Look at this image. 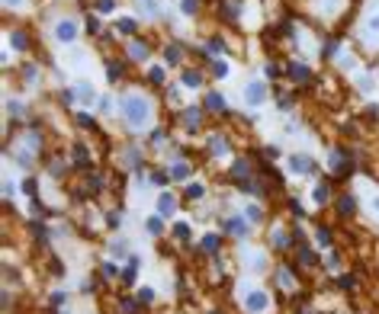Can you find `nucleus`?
Masks as SVG:
<instances>
[{
  "label": "nucleus",
  "instance_id": "f257e3e1",
  "mask_svg": "<svg viewBox=\"0 0 379 314\" xmlns=\"http://www.w3.org/2000/svg\"><path fill=\"white\" fill-rule=\"evenodd\" d=\"M119 115L128 125V132H148L154 125V103L138 90H128L119 100Z\"/></svg>",
  "mask_w": 379,
  "mask_h": 314
},
{
  "label": "nucleus",
  "instance_id": "f03ea898",
  "mask_svg": "<svg viewBox=\"0 0 379 314\" xmlns=\"http://www.w3.org/2000/svg\"><path fill=\"white\" fill-rule=\"evenodd\" d=\"M238 305L248 314H267L273 308V298H270V292L263 289V285H257L254 279H245V282L238 285Z\"/></svg>",
  "mask_w": 379,
  "mask_h": 314
},
{
  "label": "nucleus",
  "instance_id": "7ed1b4c3",
  "mask_svg": "<svg viewBox=\"0 0 379 314\" xmlns=\"http://www.w3.org/2000/svg\"><path fill=\"white\" fill-rule=\"evenodd\" d=\"M39 148H42V138H39V132H26V135H19L16 145H13V160H16L19 167H32V163H36Z\"/></svg>",
  "mask_w": 379,
  "mask_h": 314
},
{
  "label": "nucleus",
  "instance_id": "20e7f679",
  "mask_svg": "<svg viewBox=\"0 0 379 314\" xmlns=\"http://www.w3.org/2000/svg\"><path fill=\"white\" fill-rule=\"evenodd\" d=\"M238 263H241V269L248 272L251 279H257V276H263V272L270 269V260H267V254H263L260 247H241L238 250Z\"/></svg>",
  "mask_w": 379,
  "mask_h": 314
},
{
  "label": "nucleus",
  "instance_id": "39448f33",
  "mask_svg": "<svg viewBox=\"0 0 379 314\" xmlns=\"http://www.w3.org/2000/svg\"><path fill=\"white\" fill-rule=\"evenodd\" d=\"M315 167H318V163H315L312 154H299V151H296V154L286 157V170H289L293 176H312Z\"/></svg>",
  "mask_w": 379,
  "mask_h": 314
},
{
  "label": "nucleus",
  "instance_id": "423d86ee",
  "mask_svg": "<svg viewBox=\"0 0 379 314\" xmlns=\"http://www.w3.org/2000/svg\"><path fill=\"white\" fill-rule=\"evenodd\" d=\"M241 97H245V103L251 109L263 106V103H267V84H263V80H248L245 90H241Z\"/></svg>",
  "mask_w": 379,
  "mask_h": 314
},
{
  "label": "nucleus",
  "instance_id": "0eeeda50",
  "mask_svg": "<svg viewBox=\"0 0 379 314\" xmlns=\"http://www.w3.org/2000/svg\"><path fill=\"white\" fill-rule=\"evenodd\" d=\"M360 39L367 45H379V10H370L360 23Z\"/></svg>",
  "mask_w": 379,
  "mask_h": 314
},
{
  "label": "nucleus",
  "instance_id": "6e6552de",
  "mask_svg": "<svg viewBox=\"0 0 379 314\" xmlns=\"http://www.w3.org/2000/svg\"><path fill=\"white\" fill-rule=\"evenodd\" d=\"M222 231H228L235 237H245V234H251V221L245 215H225L222 218Z\"/></svg>",
  "mask_w": 379,
  "mask_h": 314
},
{
  "label": "nucleus",
  "instance_id": "1a4fd4ad",
  "mask_svg": "<svg viewBox=\"0 0 379 314\" xmlns=\"http://www.w3.org/2000/svg\"><path fill=\"white\" fill-rule=\"evenodd\" d=\"M360 206H363V211L370 215V221H376V224H379V189H373V186H363Z\"/></svg>",
  "mask_w": 379,
  "mask_h": 314
},
{
  "label": "nucleus",
  "instance_id": "9d476101",
  "mask_svg": "<svg viewBox=\"0 0 379 314\" xmlns=\"http://www.w3.org/2000/svg\"><path fill=\"white\" fill-rule=\"evenodd\" d=\"M74 100H77L80 106H93V100H97V90H93V84L90 80H84V77H77L74 80Z\"/></svg>",
  "mask_w": 379,
  "mask_h": 314
},
{
  "label": "nucleus",
  "instance_id": "9b49d317",
  "mask_svg": "<svg viewBox=\"0 0 379 314\" xmlns=\"http://www.w3.org/2000/svg\"><path fill=\"white\" fill-rule=\"evenodd\" d=\"M55 39L62 45L74 42V39H77V23H74V19H58L55 23Z\"/></svg>",
  "mask_w": 379,
  "mask_h": 314
},
{
  "label": "nucleus",
  "instance_id": "f8f14e48",
  "mask_svg": "<svg viewBox=\"0 0 379 314\" xmlns=\"http://www.w3.org/2000/svg\"><path fill=\"white\" fill-rule=\"evenodd\" d=\"M190 173H193V167L184 160V157H177V160H171V167H167V176H171V183H180V180H190Z\"/></svg>",
  "mask_w": 379,
  "mask_h": 314
},
{
  "label": "nucleus",
  "instance_id": "ddd939ff",
  "mask_svg": "<svg viewBox=\"0 0 379 314\" xmlns=\"http://www.w3.org/2000/svg\"><path fill=\"white\" fill-rule=\"evenodd\" d=\"M315 10H318V16L334 19L337 13L344 10V0H315Z\"/></svg>",
  "mask_w": 379,
  "mask_h": 314
},
{
  "label": "nucleus",
  "instance_id": "4468645a",
  "mask_svg": "<svg viewBox=\"0 0 379 314\" xmlns=\"http://www.w3.org/2000/svg\"><path fill=\"white\" fill-rule=\"evenodd\" d=\"M286 74H289V80H293V84H309V80H312L309 64H299V61H293V64L286 67Z\"/></svg>",
  "mask_w": 379,
  "mask_h": 314
},
{
  "label": "nucleus",
  "instance_id": "2eb2a0df",
  "mask_svg": "<svg viewBox=\"0 0 379 314\" xmlns=\"http://www.w3.org/2000/svg\"><path fill=\"white\" fill-rule=\"evenodd\" d=\"M209 151H212V157H215V160H228L232 148H228V141L222 138V135H212V138H209Z\"/></svg>",
  "mask_w": 379,
  "mask_h": 314
},
{
  "label": "nucleus",
  "instance_id": "dca6fc26",
  "mask_svg": "<svg viewBox=\"0 0 379 314\" xmlns=\"http://www.w3.org/2000/svg\"><path fill=\"white\" fill-rule=\"evenodd\" d=\"M154 206H158V215L161 218H174V211H177V199H174L171 193H161Z\"/></svg>",
  "mask_w": 379,
  "mask_h": 314
},
{
  "label": "nucleus",
  "instance_id": "f3484780",
  "mask_svg": "<svg viewBox=\"0 0 379 314\" xmlns=\"http://www.w3.org/2000/svg\"><path fill=\"white\" fill-rule=\"evenodd\" d=\"M328 170H334V173H350V160L344 151H331L328 154Z\"/></svg>",
  "mask_w": 379,
  "mask_h": 314
},
{
  "label": "nucleus",
  "instance_id": "a211bd4d",
  "mask_svg": "<svg viewBox=\"0 0 379 314\" xmlns=\"http://www.w3.org/2000/svg\"><path fill=\"white\" fill-rule=\"evenodd\" d=\"M276 285H280L283 292H296V289H299V282H296V276H293V272L286 269V266H280V269H276Z\"/></svg>",
  "mask_w": 379,
  "mask_h": 314
},
{
  "label": "nucleus",
  "instance_id": "6ab92c4d",
  "mask_svg": "<svg viewBox=\"0 0 379 314\" xmlns=\"http://www.w3.org/2000/svg\"><path fill=\"white\" fill-rule=\"evenodd\" d=\"M110 257H116V260H128V257H132L126 237H113V241H110Z\"/></svg>",
  "mask_w": 379,
  "mask_h": 314
},
{
  "label": "nucleus",
  "instance_id": "aec40b11",
  "mask_svg": "<svg viewBox=\"0 0 379 314\" xmlns=\"http://www.w3.org/2000/svg\"><path fill=\"white\" fill-rule=\"evenodd\" d=\"M199 119H202V112L196 106L184 109V128H187V132H196V128H199Z\"/></svg>",
  "mask_w": 379,
  "mask_h": 314
},
{
  "label": "nucleus",
  "instance_id": "412c9836",
  "mask_svg": "<svg viewBox=\"0 0 379 314\" xmlns=\"http://www.w3.org/2000/svg\"><path fill=\"white\" fill-rule=\"evenodd\" d=\"M128 58H132V61H145L148 58V45L138 42V39H135V42H128Z\"/></svg>",
  "mask_w": 379,
  "mask_h": 314
},
{
  "label": "nucleus",
  "instance_id": "4be33fe9",
  "mask_svg": "<svg viewBox=\"0 0 379 314\" xmlns=\"http://www.w3.org/2000/svg\"><path fill=\"white\" fill-rule=\"evenodd\" d=\"M270 244H273V247H286V244H289V234H286L283 224H276V228L270 231Z\"/></svg>",
  "mask_w": 379,
  "mask_h": 314
},
{
  "label": "nucleus",
  "instance_id": "5701e85b",
  "mask_svg": "<svg viewBox=\"0 0 379 314\" xmlns=\"http://www.w3.org/2000/svg\"><path fill=\"white\" fill-rule=\"evenodd\" d=\"M219 241H222L219 234H206V237H199V250H206V254H215V250H219Z\"/></svg>",
  "mask_w": 379,
  "mask_h": 314
},
{
  "label": "nucleus",
  "instance_id": "b1692460",
  "mask_svg": "<svg viewBox=\"0 0 379 314\" xmlns=\"http://www.w3.org/2000/svg\"><path fill=\"white\" fill-rule=\"evenodd\" d=\"M337 206H341V215H354L357 211V196H341V199H337Z\"/></svg>",
  "mask_w": 379,
  "mask_h": 314
},
{
  "label": "nucleus",
  "instance_id": "393cba45",
  "mask_svg": "<svg viewBox=\"0 0 379 314\" xmlns=\"http://www.w3.org/2000/svg\"><path fill=\"white\" fill-rule=\"evenodd\" d=\"M328 199H331L328 186H324V183H315V189H312V202H315V206H324Z\"/></svg>",
  "mask_w": 379,
  "mask_h": 314
},
{
  "label": "nucleus",
  "instance_id": "a878e982",
  "mask_svg": "<svg viewBox=\"0 0 379 314\" xmlns=\"http://www.w3.org/2000/svg\"><path fill=\"white\" fill-rule=\"evenodd\" d=\"M206 106L212 109V112H222V109H225V97H222V93H206Z\"/></svg>",
  "mask_w": 379,
  "mask_h": 314
},
{
  "label": "nucleus",
  "instance_id": "bb28decb",
  "mask_svg": "<svg viewBox=\"0 0 379 314\" xmlns=\"http://www.w3.org/2000/svg\"><path fill=\"white\" fill-rule=\"evenodd\" d=\"M87 61H90V58H87L84 52H74V54H71V61H67V67H71V71H84V67H87Z\"/></svg>",
  "mask_w": 379,
  "mask_h": 314
},
{
  "label": "nucleus",
  "instance_id": "cd10ccee",
  "mask_svg": "<svg viewBox=\"0 0 379 314\" xmlns=\"http://www.w3.org/2000/svg\"><path fill=\"white\" fill-rule=\"evenodd\" d=\"M241 215H245L251 224H260V221H263V211L257 209V206H245V209H241Z\"/></svg>",
  "mask_w": 379,
  "mask_h": 314
},
{
  "label": "nucleus",
  "instance_id": "c85d7f7f",
  "mask_svg": "<svg viewBox=\"0 0 379 314\" xmlns=\"http://www.w3.org/2000/svg\"><path fill=\"white\" fill-rule=\"evenodd\" d=\"M248 173H251V170H248V160H235V163H232V176H235L238 183H245Z\"/></svg>",
  "mask_w": 379,
  "mask_h": 314
},
{
  "label": "nucleus",
  "instance_id": "c756f323",
  "mask_svg": "<svg viewBox=\"0 0 379 314\" xmlns=\"http://www.w3.org/2000/svg\"><path fill=\"white\" fill-rule=\"evenodd\" d=\"M138 6H141V13H145V16H158V13H161L158 0H138Z\"/></svg>",
  "mask_w": 379,
  "mask_h": 314
},
{
  "label": "nucleus",
  "instance_id": "7c9ffc66",
  "mask_svg": "<svg viewBox=\"0 0 379 314\" xmlns=\"http://www.w3.org/2000/svg\"><path fill=\"white\" fill-rule=\"evenodd\" d=\"M184 87H202L199 71H184Z\"/></svg>",
  "mask_w": 379,
  "mask_h": 314
},
{
  "label": "nucleus",
  "instance_id": "2f4dec72",
  "mask_svg": "<svg viewBox=\"0 0 379 314\" xmlns=\"http://www.w3.org/2000/svg\"><path fill=\"white\" fill-rule=\"evenodd\" d=\"M164 61H167V64H180V49H177V45H167V49H164Z\"/></svg>",
  "mask_w": 379,
  "mask_h": 314
},
{
  "label": "nucleus",
  "instance_id": "473e14b6",
  "mask_svg": "<svg viewBox=\"0 0 379 314\" xmlns=\"http://www.w3.org/2000/svg\"><path fill=\"white\" fill-rule=\"evenodd\" d=\"M161 228H164V218H161V215L148 218V234H161Z\"/></svg>",
  "mask_w": 379,
  "mask_h": 314
},
{
  "label": "nucleus",
  "instance_id": "72a5a7b5",
  "mask_svg": "<svg viewBox=\"0 0 379 314\" xmlns=\"http://www.w3.org/2000/svg\"><path fill=\"white\" fill-rule=\"evenodd\" d=\"M187 196H190V199H202V196H206V186H202V183H190Z\"/></svg>",
  "mask_w": 379,
  "mask_h": 314
},
{
  "label": "nucleus",
  "instance_id": "f704fd0d",
  "mask_svg": "<svg viewBox=\"0 0 379 314\" xmlns=\"http://www.w3.org/2000/svg\"><path fill=\"white\" fill-rule=\"evenodd\" d=\"M174 237H177V241H190V224L177 221V224H174Z\"/></svg>",
  "mask_w": 379,
  "mask_h": 314
},
{
  "label": "nucleus",
  "instance_id": "c9c22d12",
  "mask_svg": "<svg viewBox=\"0 0 379 314\" xmlns=\"http://www.w3.org/2000/svg\"><path fill=\"white\" fill-rule=\"evenodd\" d=\"M116 29H119V32H126V36H132V32H135V19L123 16V19H119V23H116Z\"/></svg>",
  "mask_w": 379,
  "mask_h": 314
},
{
  "label": "nucleus",
  "instance_id": "e433bc0d",
  "mask_svg": "<svg viewBox=\"0 0 379 314\" xmlns=\"http://www.w3.org/2000/svg\"><path fill=\"white\" fill-rule=\"evenodd\" d=\"M212 74L215 77H228V61H212Z\"/></svg>",
  "mask_w": 379,
  "mask_h": 314
},
{
  "label": "nucleus",
  "instance_id": "4c0bfd02",
  "mask_svg": "<svg viewBox=\"0 0 379 314\" xmlns=\"http://www.w3.org/2000/svg\"><path fill=\"white\" fill-rule=\"evenodd\" d=\"M315 244H318V247H328V244H331V234H328L324 228H318V231H315Z\"/></svg>",
  "mask_w": 379,
  "mask_h": 314
},
{
  "label": "nucleus",
  "instance_id": "58836bf2",
  "mask_svg": "<svg viewBox=\"0 0 379 314\" xmlns=\"http://www.w3.org/2000/svg\"><path fill=\"white\" fill-rule=\"evenodd\" d=\"M135 163H138V151H135V148H128L126 157H123V167H135Z\"/></svg>",
  "mask_w": 379,
  "mask_h": 314
},
{
  "label": "nucleus",
  "instance_id": "ea45409f",
  "mask_svg": "<svg viewBox=\"0 0 379 314\" xmlns=\"http://www.w3.org/2000/svg\"><path fill=\"white\" fill-rule=\"evenodd\" d=\"M106 77H110V80H119V77H123V67L110 61V64H106Z\"/></svg>",
  "mask_w": 379,
  "mask_h": 314
},
{
  "label": "nucleus",
  "instance_id": "a19ab883",
  "mask_svg": "<svg viewBox=\"0 0 379 314\" xmlns=\"http://www.w3.org/2000/svg\"><path fill=\"white\" fill-rule=\"evenodd\" d=\"M180 10H184L187 16H193V13L199 10V0H184V3H180Z\"/></svg>",
  "mask_w": 379,
  "mask_h": 314
},
{
  "label": "nucleus",
  "instance_id": "79ce46f5",
  "mask_svg": "<svg viewBox=\"0 0 379 314\" xmlns=\"http://www.w3.org/2000/svg\"><path fill=\"white\" fill-rule=\"evenodd\" d=\"M151 298H154V289H151V285H141V289H138V302H151Z\"/></svg>",
  "mask_w": 379,
  "mask_h": 314
},
{
  "label": "nucleus",
  "instance_id": "37998d69",
  "mask_svg": "<svg viewBox=\"0 0 379 314\" xmlns=\"http://www.w3.org/2000/svg\"><path fill=\"white\" fill-rule=\"evenodd\" d=\"M10 42L16 45L19 52H23V49H26V32H13V36H10Z\"/></svg>",
  "mask_w": 379,
  "mask_h": 314
},
{
  "label": "nucleus",
  "instance_id": "c03bdc74",
  "mask_svg": "<svg viewBox=\"0 0 379 314\" xmlns=\"http://www.w3.org/2000/svg\"><path fill=\"white\" fill-rule=\"evenodd\" d=\"M123 311H126V314H138V302H132V298H126V302H123Z\"/></svg>",
  "mask_w": 379,
  "mask_h": 314
},
{
  "label": "nucleus",
  "instance_id": "a18cd8bd",
  "mask_svg": "<svg viewBox=\"0 0 379 314\" xmlns=\"http://www.w3.org/2000/svg\"><path fill=\"white\" fill-rule=\"evenodd\" d=\"M74 160H77V163H87V151H84V145H77V148H74Z\"/></svg>",
  "mask_w": 379,
  "mask_h": 314
},
{
  "label": "nucleus",
  "instance_id": "49530a36",
  "mask_svg": "<svg viewBox=\"0 0 379 314\" xmlns=\"http://www.w3.org/2000/svg\"><path fill=\"white\" fill-rule=\"evenodd\" d=\"M3 6H6V10H23L26 0H3Z\"/></svg>",
  "mask_w": 379,
  "mask_h": 314
},
{
  "label": "nucleus",
  "instance_id": "de8ad7c7",
  "mask_svg": "<svg viewBox=\"0 0 379 314\" xmlns=\"http://www.w3.org/2000/svg\"><path fill=\"white\" fill-rule=\"evenodd\" d=\"M148 77H151V84H161V80H164V71H161V67H151Z\"/></svg>",
  "mask_w": 379,
  "mask_h": 314
},
{
  "label": "nucleus",
  "instance_id": "09e8293b",
  "mask_svg": "<svg viewBox=\"0 0 379 314\" xmlns=\"http://www.w3.org/2000/svg\"><path fill=\"white\" fill-rule=\"evenodd\" d=\"M337 285H341V289H354V276H341Z\"/></svg>",
  "mask_w": 379,
  "mask_h": 314
},
{
  "label": "nucleus",
  "instance_id": "8fccbe9b",
  "mask_svg": "<svg viewBox=\"0 0 379 314\" xmlns=\"http://www.w3.org/2000/svg\"><path fill=\"white\" fill-rule=\"evenodd\" d=\"M87 29L97 32V29H100V19H97V16H87Z\"/></svg>",
  "mask_w": 379,
  "mask_h": 314
},
{
  "label": "nucleus",
  "instance_id": "3c124183",
  "mask_svg": "<svg viewBox=\"0 0 379 314\" xmlns=\"http://www.w3.org/2000/svg\"><path fill=\"white\" fill-rule=\"evenodd\" d=\"M110 224H113V228H119V224H123V215H119V211H110Z\"/></svg>",
  "mask_w": 379,
  "mask_h": 314
},
{
  "label": "nucleus",
  "instance_id": "603ef678",
  "mask_svg": "<svg viewBox=\"0 0 379 314\" xmlns=\"http://www.w3.org/2000/svg\"><path fill=\"white\" fill-rule=\"evenodd\" d=\"M222 49H225V45H222L219 39H212V42H209V52H212V54H215V52H222Z\"/></svg>",
  "mask_w": 379,
  "mask_h": 314
},
{
  "label": "nucleus",
  "instance_id": "864d4df0",
  "mask_svg": "<svg viewBox=\"0 0 379 314\" xmlns=\"http://www.w3.org/2000/svg\"><path fill=\"white\" fill-rule=\"evenodd\" d=\"M267 77L276 80V77H280V67H276V64H267Z\"/></svg>",
  "mask_w": 379,
  "mask_h": 314
},
{
  "label": "nucleus",
  "instance_id": "5fc2aeb1",
  "mask_svg": "<svg viewBox=\"0 0 379 314\" xmlns=\"http://www.w3.org/2000/svg\"><path fill=\"white\" fill-rule=\"evenodd\" d=\"M113 10V0H100V13H110Z\"/></svg>",
  "mask_w": 379,
  "mask_h": 314
},
{
  "label": "nucleus",
  "instance_id": "6e6d98bb",
  "mask_svg": "<svg viewBox=\"0 0 379 314\" xmlns=\"http://www.w3.org/2000/svg\"><path fill=\"white\" fill-rule=\"evenodd\" d=\"M23 193H29V196H32V193H36V183H32V180H26V183H23Z\"/></svg>",
  "mask_w": 379,
  "mask_h": 314
}]
</instances>
